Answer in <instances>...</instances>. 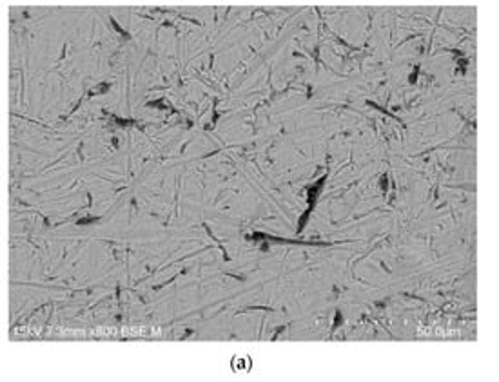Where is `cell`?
I'll list each match as a JSON object with an SVG mask.
<instances>
[{
	"label": "cell",
	"instance_id": "cell-1",
	"mask_svg": "<svg viewBox=\"0 0 499 382\" xmlns=\"http://www.w3.org/2000/svg\"><path fill=\"white\" fill-rule=\"evenodd\" d=\"M231 366H233V372L242 373V372H249L250 366H252V361H250L249 355H236L231 361Z\"/></svg>",
	"mask_w": 499,
	"mask_h": 382
}]
</instances>
